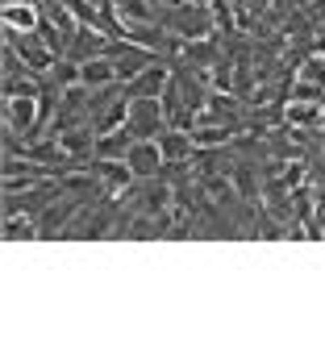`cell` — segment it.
Returning <instances> with one entry per match:
<instances>
[{"instance_id": "obj_11", "label": "cell", "mask_w": 325, "mask_h": 362, "mask_svg": "<svg viewBox=\"0 0 325 362\" xmlns=\"http://www.w3.org/2000/svg\"><path fill=\"white\" fill-rule=\"evenodd\" d=\"M134 142H138V138H134L130 125H121V129H113V134H101V138H96V158H121V163H125L130 150H134Z\"/></svg>"}, {"instance_id": "obj_19", "label": "cell", "mask_w": 325, "mask_h": 362, "mask_svg": "<svg viewBox=\"0 0 325 362\" xmlns=\"http://www.w3.org/2000/svg\"><path fill=\"white\" fill-rule=\"evenodd\" d=\"M4 242H42L38 217H4Z\"/></svg>"}, {"instance_id": "obj_18", "label": "cell", "mask_w": 325, "mask_h": 362, "mask_svg": "<svg viewBox=\"0 0 325 362\" xmlns=\"http://www.w3.org/2000/svg\"><path fill=\"white\" fill-rule=\"evenodd\" d=\"M200 187H205V196H209L213 204H234V200H242L229 175H205V180H200Z\"/></svg>"}, {"instance_id": "obj_10", "label": "cell", "mask_w": 325, "mask_h": 362, "mask_svg": "<svg viewBox=\"0 0 325 362\" xmlns=\"http://www.w3.org/2000/svg\"><path fill=\"white\" fill-rule=\"evenodd\" d=\"M108 46V34L101 30H92V25H79V34L72 37V50H67V59L72 63H88V59H101Z\"/></svg>"}, {"instance_id": "obj_17", "label": "cell", "mask_w": 325, "mask_h": 362, "mask_svg": "<svg viewBox=\"0 0 325 362\" xmlns=\"http://www.w3.org/2000/svg\"><path fill=\"white\" fill-rule=\"evenodd\" d=\"M238 134H242V125H200V129H192V142H196V150H213V146H229Z\"/></svg>"}, {"instance_id": "obj_4", "label": "cell", "mask_w": 325, "mask_h": 362, "mask_svg": "<svg viewBox=\"0 0 325 362\" xmlns=\"http://www.w3.org/2000/svg\"><path fill=\"white\" fill-rule=\"evenodd\" d=\"M79 196H75L72 187L63 192V196H55L46 209H42V217H38V233H42V242H50V238H63V229H67V221L79 213Z\"/></svg>"}, {"instance_id": "obj_23", "label": "cell", "mask_w": 325, "mask_h": 362, "mask_svg": "<svg viewBox=\"0 0 325 362\" xmlns=\"http://www.w3.org/2000/svg\"><path fill=\"white\" fill-rule=\"evenodd\" d=\"M0 75H4V79H21V75H38V71H30V63L17 54V46L4 42V67H0Z\"/></svg>"}, {"instance_id": "obj_26", "label": "cell", "mask_w": 325, "mask_h": 362, "mask_svg": "<svg viewBox=\"0 0 325 362\" xmlns=\"http://www.w3.org/2000/svg\"><path fill=\"white\" fill-rule=\"evenodd\" d=\"M192 4H209V0H192Z\"/></svg>"}, {"instance_id": "obj_13", "label": "cell", "mask_w": 325, "mask_h": 362, "mask_svg": "<svg viewBox=\"0 0 325 362\" xmlns=\"http://www.w3.org/2000/svg\"><path fill=\"white\" fill-rule=\"evenodd\" d=\"M79 83L84 88H108V83H121L117 79V67H113V59H88V63H79Z\"/></svg>"}, {"instance_id": "obj_6", "label": "cell", "mask_w": 325, "mask_h": 362, "mask_svg": "<svg viewBox=\"0 0 325 362\" xmlns=\"http://www.w3.org/2000/svg\"><path fill=\"white\" fill-rule=\"evenodd\" d=\"M125 125L134 129V138H138V142L159 138V134L167 129L163 105H159V100H130V121H125Z\"/></svg>"}, {"instance_id": "obj_2", "label": "cell", "mask_w": 325, "mask_h": 362, "mask_svg": "<svg viewBox=\"0 0 325 362\" xmlns=\"http://www.w3.org/2000/svg\"><path fill=\"white\" fill-rule=\"evenodd\" d=\"M67 192V180H42L25 192H4V204H0V217H42V209Z\"/></svg>"}, {"instance_id": "obj_5", "label": "cell", "mask_w": 325, "mask_h": 362, "mask_svg": "<svg viewBox=\"0 0 325 362\" xmlns=\"http://www.w3.org/2000/svg\"><path fill=\"white\" fill-rule=\"evenodd\" d=\"M4 125L21 129L30 142L42 138V121H38V96H4Z\"/></svg>"}, {"instance_id": "obj_8", "label": "cell", "mask_w": 325, "mask_h": 362, "mask_svg": "<svg viewBox=\"0 0 325 362\" xmlns=\"http://www.w3.org/2000/svg\"><path fill=\"white\" fill-rule=\"evenodd\" d=\"M88 175H92V180H96V183L108 192V200H117V192H125V187L134 183L130 163H121V158H92Z\"/></svg>"}, {"instance_id": "obj_20", "label": "cell", "mask_w": 325, "mask_h": 362, "mask_svg": "<svg viewBox=\"0 0 325 362\" xmlns=\"http://www.w3.org/2000/svg\"><path fill=\"white\" fill-rule=\"evenodd\" d=\"M284 238H288V225L258 209V221H254V242H284Z\"/></svg>"}, {"instance_id": "obj_22", "label": "cell", "mask_w": 325, "mask_h": 362, "mask_svg": "<svg viewBox=\"0 0 325 362\" xmlns=\"http://www.w3.org/2000/svg\"><path fill=\"white\" fill-rule=\"evenodd\" d=\"M296 79H304V83H321V88H325V54L313 50V54L296 67Z\"/></svg>"}, {"instance_id": "obj_7", "label": "cell", "mask_w": 325, "mask_h": 362, "mask_svg": "<svg viewBox=\"0 0 325 362\" xmlns=\"http://www.w3.org/2000/svg\"><path fill=\"white\" fill-rule=\"evenodd\" d=\"M167 83H171V63L159 59V63H150L142 75H134V79L125 83V96H130V100H159Z\"/></svg>"}, {"instance_id": "obj_9", "label": "cell", "mask_w": 325, "mask_h": 362, "mask_svg": "<svg viewBox=\"0 0 325 362\" xmlns=\"http://www.w3.org/2000/svg\"><path fill=\"white\" fill-rule=\"evenodd\" d=\"M130 171H134V180H154L159 171H163V150H159V142L150 138V142H134V150H130Z\"/></svg>"}, {"instance_id": "obj_12", "label": "cell", "mask_w": 325, "mask_h": 362, "mask_svg": "<svg viewBox=\"0 0 325 362\" xmlns=\"http://www.w3.org/2000/svg\"><path fill=\"white\" fill-rule=\"evenodd\" d=\"M38 21H42V8H34L30 0L0 4V25H8V30H38Z\"/></svg>"}, {"instance_id": "obj_1", "label": "cell", "mask_w": 325, "mask_h": 362, "mask_svg": "<svg viewBox=\"0 0 325 362\" xmlns=\"http://www.w3.org/2000/svg\"><path fill=\"white\" fill-rule=\"evenodd\" d=\"M159 25H167V30H171V34H180L183 42L217 37V25H213L209 4H192V0H180L176 8H163V13H159Z\"/></svg>"}, {"instance_id": "obj_3", "label": "cell", "mask_w": 325, "mask_h": 362, "mask_svg": "<svg viewBox=\"0 0 325 362\" xmlns=\"http://www.w3.org/2000/svg\"><path fill=\"white\" fill-rule=\"evenodd\" d=\"M0 30H4V42H8V46H17V54L30 63V71L46 75L50 67H55V50L42 42L38 30H8V25H0Z\"/></svg>"}, {"instance_id": "obj_16", "label": "cell", "mask_w": 325, "mask_h": 362, "mask_svg": "<svg viewBox=\"0 0 325 362\" xmlns=\"http://www.w3.org/2000/svg\"><path fill=\"white\" fill-rule=\"evenodd\" d=\"M284 121H288L292 129H317L325 117H321V105H313V100H288Z\"/></svg>"}, {"instance_id": "obj_15", "label": "cell", "mask_w": 325, "mask_h": 362, "mask_svg": "<svg viewBox=\"0 0 325 362\" xmlns=\"http://www.w3.org/2000/svg\"><path fill=\"white\" fill-rule=\"evenodd\" d=\"M154 142H159V150H163V158H171V163L192 158V150H196V142H192V134H188V129H163Z\"/></svg>"}, {"instance_id": "obj_21", "label": "cell", "mask_w": 325, "mask_h": 362, "mask_svg": "<svg viewBox=\"0 0 325 362\" xmlns=\"http://www.w3.org/2000/svg\"><path fill=\"white\" fill-rule=\"evenodd\" d=\"M46 83H55V88H75L79 83V63H72V59H55V67L42 75Z\"/></svg>"}, {"instance_id": "obj_14", "label": "cell", "mask_w": 325, "mask_h": 362, "mask_svg": "<svg viewBox=\"0 0 325 362\" xmlns=\"http://www.w3.org/2000/svg\"><path fill=\"white\" fill-rule=\"evenodd\" d=\"M229 180H234V187H238L242 200H251V204L263 200V175H258V163H238Z\"/></svg>"}, {"instance_id": "obj_24", "label": "cell", "mask_w": 325, "mask_h": 362, "mask_svg": "<svg viewBox=\"0 0 325 362\" xmlns=\"http://www.w3.org/2000/svg\"><path fill=\"white\" fill-rule=\"evenodd\" d=\"M42 92V75H21V79H4V96H38Z\"/></svg>"}, {"instance_id": "obj_25", "label": "cell", "mask_w": 325, "mask_h": 362, "mask_svg": "<svg viewBox=\"0 0 325 362\" xmlns=\"http://www.w3.org/2000/svg\"><path fill=\"white\" fill-rule=\"evenodd\" d=\"M154 4H159V8H176L180 0H154Z\"/></svg>"}]
</instances>
